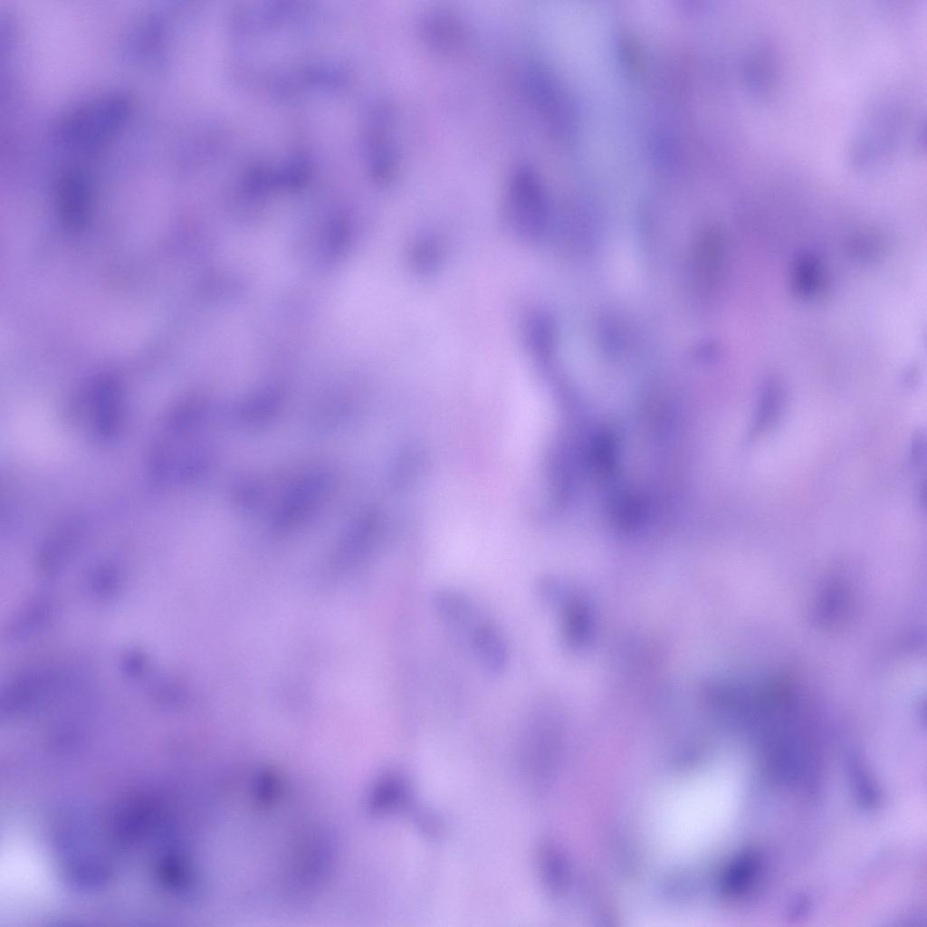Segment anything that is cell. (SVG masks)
Listing matches in <instances>:
<instances>
[{
	"mask_svg": "<svg viewBox=\"0 0 927 927\" xmlns=\"http://www.w3.org/2000/svg\"><path fill=\"white\" fill-rule=\"evenodd\" d=\"M723 792L712 773L698 772L674 786L663 798L655 817V836L674 854L702 849L720 825Z\"/></svg>",
	"mask_w": 927,
	"mask_h": 927,
	"instance_id": "obj_1",
	"label": "cell"
},
{
	"mask_svg": "<svg viewBox=\"0 0 927 927\" xmlns=\"http://www.w3.org/2000/svg\"><path fill=\"white\" fill-rule=\"evenodd\" d=\"M129 102L122 94H105L68 115L60 127L62 145L74 152L89 153L106 144L126 121Z\"/></svg>",
	"mask_w": 927,
	"mask_h": 927,
	"instance_id": "obj_2",
	"label": "cell"
},
{
	"mask_svg": "<svg viewBox=\"0 0 927 927\" xmlns=\"http://www.w3.org/2000/svg\"><path fill=\"white\" fill-rule=\"evenodd\" d=\"M506 191V216L522 241L534 242L544 229V201L540 185L528 167L517 168Z\"/></svg>",
	"mask_w": 927,
	"mask_h": 927,
	"instance_id": "obj_3",
	"label": "cell"
},
{
	"mask_svg": "<svg viewBox=\"0 0 927 927\" xmlns=\"http://www.w3.org/2000/svg\"><path fill=\"white\" fill-rule=\"evenodd\" d=\"M480 666L490 675L501 674L508 663V647L499 628L483 618L465 638Z\"/></svg>",
	"mask_w": 927,
	"mask_h": 927,
	"instance_id": "obj_4",
	"label": "cell"
},
{
	"mask_svg": "<svg viewBox=\"0 0 927 927\" xmlns=\"http://www.w3.org/2000/svg\"><path fill=\"white\" fill-rule=\"evenodd\" d=\"M432 604L439 618L464 638L484 617L467 596L456 590L436 591Z\"/></svg>",
	"mask_w": 927,
	"mask_h": 927,
	"instance_id": "obj_5",
	"label": "cell"
},
{
	"mask_svg": "<svg viewBox=\"0 0 927 927\" xmlns=\"http://www.w3.org/2000/svg\"><path fill=\"white\" fill-rule=\"evenodd\" d=\"M91 201V182L80 169H72L61 178L57 190L59 210L66 224L81 227L86 220Z\"/></svg>",
	"mask_w": 927,
	"mask_h": 927,
	"instance_id": "obj_6",
	"label": "cell"
},
{
	"mask_svg": "<svg viewBox=\"0 0 927 927\" xmlns=\"http://www.w3.org/2000/svg\"><path fill=\"white\" fill-rule=\"evenodd\" d=\"M325 483L326 479L320 474L308 476L300 482L278 511L276 523L280 527H286L301 520L316 505L324 491Z\"/></svg>",
	"mask_w": 927,
	"mask_h": 927,
	"instance_id": "obj_7",
	"label": "cell"
},
{
	"mask_svg": "<svg viewBox=\"0 0 927 927\" xmlns=\"http://www.w3.org/2000/svg\"><path fill=\"white\" fill-rule=\"evenodd\" d=\"M780 405V394L779 388L773 384L768 385L763 390L761 401L757 412L754 424L755 433H760L767 428L778 414Z\"/></svg>",
	"mask_w": 927,
	"mask_h": 927,
	"instance_id": "obj_8",
	"label": "cell"
},
{
	"mask_svg": "<svg viewBox=\"0 0 927 927\" xmlns=\"http://www.w3.org/2000/svg\"><path fill=\"white\" fill-rule=\"evenodd\" d=\"M279 404L278 398L274 396L267 395L263 396L260 398H255L247 404L242 409V417L244 421L249 423H257L263 421L271 416Z\"/></svg>",
	"mask_w": 927,
	"mask_h": 927,
	"instance_id": "obj_9",
	"label": "cell"
}]
</instances>
